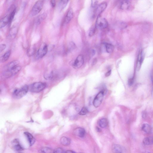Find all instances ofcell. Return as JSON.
Here are the masks:
<instances>
[{
  "instance_id": "cell-3",
  "label": "cell",
  "mask_w": 153,
  "mask_h": 153,
  "mask_svg": "<svg viewBox=\"0 0 153 153\" xmlns=\"http://www.w3.org/2000/svg\"><path fill=\"white\" fill-rule=\"evenodd\" d=\"M43 5V2L42 0H39L36 3L32 9L30 14V17L35 16L40 13L42 10Z\"/></svg>"
},
{
  "instance_id": "cell-18",
  "label": "cell",
  "mask_w": 153,
  "mask_h": 153,
  "mask_svg": "<svg viewBox=\"0 0 153 153\" xmlns=\"http://www.w3.org/2000/svg\"><path fill=\"white\" fill-rule=\"evenodd\" d=\"M9 16H6L1 20L0 22V28H2L5 27L7 24H9Z\"/></svg>"
},
{
  "instance_id": "cell-11",
  "label": "cell",
  "mask_w": 153,
  "mask_h": 153,
  "mask_svg": "<svg viewBox=\"0 0 153 153\" xmlns=\"http://www.w3.org/2000/svg\"><path fill=\"white\" fill-rule=\"evenodd\" d=\"M145 57V54L143 51H141L140 52L137 59L136 70L137 71H139L141 68L142 64L143 63Z\"/></svg>"
},
{
  "instance_id": "cell-29",
  "label": "cell",
  "mask_w": 153,
  "mask_h": 153,
  "mask_svg": "<svg viewBox=\"0 0 153 153\" xmlns=\"http://www.w3.org/2000/svg\"><path fill=\"white\" fill-rule=\"evenodd\" d=\"M16 12V9L14 8L9 16V24H10L11 23L14 19V17H15Z\"/></svg>"
},
{
  "instance_id": "cell-45",
  "label": "cell",
  "mask_w": 153,
  "mask_h": 153,
  "mask_svg": "<svg viewBox=\"0 0 153 153\" xmlns=\"http://www.w3.org/2000/svg\"><path fill=\"white\" fill-rule=\"evenodd\" d=\"M128 1H130V0H128Z\"/></svg>"
},
{
  "instance_id": "cell-7",
  "label": "cell",
  "mask_w": 153,
  "mask_h": 153,
  "mask_svg": "<svg viewBox=\"0 0 153 153\" xmlns=\"http://www.w3.org/2000/svg\"><path fill=\"white\" fill-rule=\"evenodd\" d=\"M21 68V66H18L12 69L5 71L3 73V76L5 78H9L15 75L20 71Z\"/></svg>"
},
{
  "instance_id": "cell-2",
  "label": "cell",
  "mask_w": 153,
  "mask_h": 153,
  "mask_svg": "<svg viewBox=\"0 0 153 153\" xmlns=\"http://www.w3.org/2000/svg\"><path fill=\"white\" fill-rule=\"evenodd\" d=\"M29 90V86L27 85L23 86L21 88L17 89L13 92V97L16 99H20L25 96Z\"/></svg>"
},
{
  "instance_id": "cell-36",
  "label": "cell",
  "mask_w": 153,
  "mask_h": 153,
  "mask_svg": "<svg viewBox=\"0 0 153 153\" xmlns=\"http://www.w3.org/2000/svg\"><path fill=\"white\" fill-rule=\"evenodd\" d=\"M6 46L5 44H1L0 46V51L1 52H2V51L6 49Z\"/></svg>"
},
{
  "instance_id": "cell-20",
  "label": "cell",
  "mask_w": 153,
  "mask_h": 153,
  "mask_svg": "<svg viewBox=\"0 0 153 153\" xmlns=\"http://www.w3.org/2000/svg\"><path fill=\"white\" fill-rule=\"evenodd\" d=\"M60 142L61 144L64 146H68L71 143V140L69 138L66 137H62L60 139Z\"/></svg>"
},
{
  "instance_id": "cell-22",
  "label": "cell",
  "mask_w": 153,
  "mask_h": 153,
  "mask_svg": "<svg viewBox=\"0 0 153 153\" xmlns=\"http://www.w3.org/2000/svg\"><path fill=\"white\" fill-rule=\"evenodd\" d=\"M18 29L16 27L12 28L10 30L9 33V36L11 38H14L18 32Z\"/></svg>"
},
{
  "instance_id": "cell-26",
  "label": "cell",
  "mask_w": 153,
  "mask_h": 153,
  "mask_svg": "<svg viewBox=\"0 0 153 153\" xmlns=\"http://www.w3.org/2000/svg\"><path fill=\"white\" fill-rule=\"evenodd\" d=\"M143 143L145 145L153 144V137L145 138L143 140Z\"/></svg>"
},
{
  "instance_id": "cell-28",
  "label": "cell",
  "mask_w": 153,
  "mask_h": 153,
  "mask_svg": "<svg viewBox=\"0 0 153 153\" xmlns=\"http://www.w3.org/2000/svg\"><path fill=\"white\" fill-rule=\"evenodd\" d=\"M42 153H50L54 152V150L51 148L48 147H43L41 148L40 151Z\"/></svg>"
},
{
  "instance_id": "cell-35",
  "label": "cell",
  "mask_w": 153,
  "mask_h": 153,
  "mask_svg": "<svg viewBox=\"0 0 153 153\" xmlns=\"http://www.w3.org/2000/svg\"><path fill=\"white\" fill-rule=\"evenodd\" d=\"M134 82V77L130 78L128 81V84L129 86H131L133 84Z\"/></svg>"
},
{
  "instance_id": "cell-37",
  "label": "cell",
  "mask_w": 153,
  "mask_h": 153,
  "mask_svg": "<svg viewBox=\"0 0 153 153\" xmlns=\"http://www.w3.org/2000/svg\"><path fill=\"white\" fill-rule=\"evenodd\" d=\"M51 4L53 7H55L56 5V0H51Z\"/></svg>"
},
{
  "instance_id": "cell-43",
  "label": "cell",
  "mask_w": 153,
  "mask_h": 153,
  "mask_svg": "<svg viewBox=\"0 0 153 153\" xmlns=\"http://www.w3.org/2000/svg\"><path fill=\"white\" fill-rule=\"evenodd\" d=\"M95 54V51L94 50H92V54L93 56Z\"/></svg>"
},
{
  "instance_id": "cell-14",
  "label": "cell",
  "mask_w": 153,
  "mask_h": 153,
  "mask_svg": "<svg viewBox=\"0 0 153 153\" xmlns=\"http://www.w3.org/2000/svg\"><path fill=\"white\" fill-rule=\"evenodd\" d=\"M24 134L26 138H27L29 142L30 146H31L33 145L35 141V140L34 137L32 134L28 132H25Z\"/></svg>"
},
{
  "instance_id": "cell-16",
  "label": "cell",
  "mask_w": 153,
  "mask_h": 153,
  "mask_svg": "<svg viewBox=\"0 0 153 153\" xmlns=\"http://www.w3.org/2000/svg\"><path fill=\"white\" fill-rule=\"evenodd\" d=\"M19 64V62L18 61L16 60L10 62L6 65L5 67V71L10 70L18 66Z\"/></svg>"
},
{
  "instance_id": "cell-13",
  "label": "cell",
  "mask_w": 153,
  "mask_h": 153,
  "mask_svg": "<svg viewBox=\"0 0 153 153\" xmlns=\"http://www.w3.org/2000/svg\"><path fill=\"white\" fill-rule=\"evenodd\" d=\"M73 134L81 138H83L85 135L86 131L83 128H78L74 129Z\"/></svg>"
},
{
  "instance_id": "cell-15",
  "label": "cell",
  "mask_w": 153,
  "mask_h": 153,
  "mask_svg": "<svg viewBox=\"0 0 153 153\" xmlns=\"http://www.w3.org/2000/svg\"><path fill=\"white\" fill-rule=\"evenodd\" d=\"M73 12L72 9H71L67 13L66 16L64 20V23L65 24H68L72 19L73 16Z\"/></svg>"
},
{
  "instance_id": "cell-25",
  "label": "cell",
  "mask_w": 153,
  "mask_h": 153,
  "mask_svg": "<svg viewBox=\"0 0 153 153\" xmlns=\"http://www.w3.org/2000/svg\"><path fill=\"white\" fill-rule=\"evenodd\" d=\"M11 54V51L10 50H9L7 51L4 55H3L1 58V61L2 62H4L7 61L10 57Z\"/></svg>"
},
{
  "instance_id": "cell-10",
  "label": "cell",
  "mask_w": 153,
  "mask_h": 153,
  "mask_svg": "<svg viewBox=\"0 0 153 153\" xmlns=\"http://www.w3.org/2000/svg\"><path fill=\"white\" fill-rule=\"evenodd\" d=\"M12 148L14 150L17 152H21L24 149L20 143L19 140L17 139H14L12 141Z\"/></svg>"
},
{
  "instance_id": "cell-19",
  "label": "cell",
  "mask_w": 153,
  "mask_h": 153,
  "mask_svg": "<svg viewBox=\"0 0 153 153\" xmlns=\"http://www.w3.org/2000/svg\"><path fill=\"white\" fill-rule=\"evenodd\" d=\"M69 0H58V7L60 10H63L66 7Z\"/></svg>"
},
{
  "instance_id": "cell-23",
  "label": "cell",
  "mask_w": 153,
  "mask_h": 153,
  "mask_svg": "<svg viewBox=\"0 0 153 153\" xmlns=\"http://www.w3.org/2000/svg\"><path fill=\"white\" fill-rule=\"evenodd\" d=\"M47 16L46 14H42L36 18L35 21V24L37 25L39 24L41 22L46 18Z\"/></svg>"
},
{
  "instance_id": "cell-33",
  "label": "cell",
  "mask_w": 153,
  "mask_h": 153,
  "mask_svg": "<svg viewBox=\"0 0 153 153\" xmlns=\"http://www.w3.org/2000/svg\"><path fill=\"white\" fill-rule=\"evenodd\" d=\"M69 49L71 50H73L76 49V46L75 44L73 42H71L69 44Z\"/></svg>"
},
{
  "instance_id": "cell-8",
  "label": "cell",
  "mask_w": 153,
  "mask_h": 153,
  "mask_svg": "<svg viewBox=\"0 0 153 153\" xmlns=\"http://www.w3.org/2000/svg\"><path fill=\"white\" fill-rule=\"evenodd\" d=\"M107 7V4L106 3H103L100 4L96 8L94 12V17H98L105 10Z\"/></svg>"
},
{
  "instance_id": "cell-42",
  "label": "cell",
  "mask_w": 153,
  "mask_h": 153,
  "mask_svg": "<svg viewBox=\"0 0 153 153\" xmlns=\"http://www.w3.org/2000/svg\"><path fill=\"white\" fill-rule=\"evenodd\" d=\"M151 80H152V82L153 84V71L151 75Z\"/></svg>"
},
{
  "instance_id": "cell-34",
  "label": "cell",
  "mask_w": 153,
  "mask_h": 153,
  "mask_svg": "<svg viewBox=\"0 0 153 153\" xmlns=\"http://www.w3.org/2000/svg\"><path fill=\"white\" fill-rule=\"evenodd\" d=\"M35 48L34 47H32L28 51V54L30 56H31L34 54L35 52Z\"/></svg>"
},
{
  "instance_id": "cell-39",
  "label": "cell",
  "mask_w": 153,
  "mask_h": 153,
  "mask_svg": "<svg viewBox=\"0 0 153 153\" xmlns=\"http://www.w3.org/2000/svg\"><path fill=\"white\" fill-rule=\"evenodd\" d=\"M97 61V59L96 58H94L93 60V62H92V65H94L96 64Z\"/></svg>"
},
{
  "instance_id": "cell-21",
  "label": "cell",
  "mask_w": 153,
  "mask_h": 153,
  "mask_svg": "<svg viewBox=\"0 0 153 153\" xmlns=\"http://www.w3.org/2000/svg\"><path fill=\"white\" fill-rule=\"evenodd\" d=\"M142 130L146 133L149 134L152 132V128L149 124H144L142 126Z\"/></svg>"
},
{
  "instance_id": "cell-24",
  "label": "cell",
  "mask_w": 153,
  "mask_h": 153,
  "mask_svg": "<svg viewBox=\"0 0 153 153\" xmlns=\"http://www.w3.org/2000/svg\"><path fill=\"white\" fill-rule=\"evenodd\" d=\"M108 121L107 119L103 118L100 120L99 122V125L100 127L102 128H105L107 127Z\"/></svg>"
},
{
  "instance_id": "cell-6",
  "label": "cell",
  "mask_w": 153,
  "mask_h": 153,
  "mask_svg": "<svg viewBox=\"0 0 153 153\" xmlns=\"http://www.w3.org/2000/svg\"><path fill=\"white\" fill-rule=\"evenodd\" d=\"M48 50L47 45L46 43L42 44L37 51L36 56L37 58L40 59L46 55Z\"/></svg>"
},
{
  "instance_id": "cell-1",
  "label": "cell",
  "mask_w": 153,
  "mask_h": 153,
  "mask_svg": "<svg viewBox=\"0 0 153 153\" xmlns=\"http://www.w3.org/2000/svg\"><path fill=\"white\" fill-rule=\"evenodd\" d=\"M46 87L45 83L37 82L31 84L29 86L30 91L33 93H38L44 90Z\"/></svg>"
},
{
  "instance_id": "cell-32",
  "label": "cell",
  "mask_w": 153,
  "mask_h": 153,
  "mask_svg": "<svg viewBox=\"0 0 153 153\" xmlns=\"http://www.w3.org/2000/svg\"><path fill=\"white\" fill-rule=\"evenodd\" d=\"M96 26L95 27H93L91 29L89 33V36L90 37H92L94 35L95 32H96Z\"/></svg>"
},
{
  "instance_id": "cell-30",
  "label": "cell",
  "mask_w": 153,
  "mask_h": 153,
  "mask_svg": "<svg viewBox=\"0 0 153 153\" xmlns=\"http://www.w3.org/2000/svg\"><path fill=\"white\" fill-rule=\"evenodd\" d=\"M88 112V109L86 107H84L82 108V110L79 113L80 115H84L87 114Z\"/></svg>"
},
{
  "instance_id": "cell-40",
  "label": "cell",
  "mask_w": 153,
  "mask_h": 153,
  "mask_svg": "<svg viewBox=\"0 0 153 153\" xmlns=\"http://www.w3.org/2000/svg\"><path fill=\"white\" fill-rule=\"evenodd\" d=\"M146 112H143L142 114V116L143 118H146Z\"/></svg>"
},
{
  "instance_id": "cell-17",
  "label": "cell",
  "mask_w": 153,
  "mask_h": 153,
  "mask_svg": "<svg viewBox=\"0 0 153 153\" xmlns=\"http://www.w3.org/2000/svg\"><path fill=\"white\" fill-rule=\"evenodd\" d=\"M112 150L114 152L121 153L124 152V148L119 145L114 144L112 147Z\"/></svg>"
},
{
  "instance_id": "cell-4",
  "label": "cell",
  "mask_w": 153,
  "mask_h": 153,
  "mask_svg": "<svg viewBox=\"0 0 153 153\" xmlns=\"http://www.w3.org/2000/svg\"><path fill=\"white\" fill-rule=\"evenodd\" d=\"M96 27L97 29H106L108 26V23L105 18L99 15L97 17L96 22Z\"/></svg>"
},
{
  "instance_id": "cell-5",
  "label": "cell",
  "mask_w": 153,
  "mask_h": 153,
  "mask_svg": "<svg viewBox=\"0 0 153 153\" xmlns=\"http://www.w3.org/2000/svg\"><path fill=\"white\" fill-rule=\"evenodd\" d=\"M104 95V92L102 90L96 95L93 101V105L95 107L98 108L100 106L103 99Z\"/></svg>"
},
{
  "instance_id": "cell-41",
  "label": "cell",
  "mask_w": 153,
  "mask_h": 153,
  "mask_svg": "<svg viewBox=\"0 0 153 153\" xmlns=\"http://www.w3.org/2000/svg\"><path fill=\"white\" fill-rule=\"evenodd\" d=\"M75 152L74 151L72 150H68L65 151V153H73Z\"/></svg>"
},
{
  "instance_id": "cell-27",
  "label": "cell",
  "mask_w": 153,
  "mask_h": 153,
  "mask_svg": "<svg viewBox=\"0 0 153 153\" xmlns=\"http://www.w3.org/2000/svg\"><path fill=\"white\" fill-rule=\"evenodd\" d=\"M105 47L107 52L110 53L113 52L114 50V46L113 45L109 43L105 44Z\"/></svg>"
},
{
  "instance_id": "cell-31",
  "label": "cell",
  "mask_w": 153,
  "mask_h": 153,
  "mask_svg": "<svg viewBox=\"0 0 153 153\" xmlns=\"http://www.w3.org/2000/svg\"><path fill=\"white\" fill-rule=\"evenodd\" d=\"M53 153H65V151L62 148H58L54 150Z\"/></svg>"
},
{
  "instance_id": "cell-9",
  "label": "cell",
  "mask_w": 153,
  "mask_h": 153,
  "mask_svg": "<svg viewBox=\"0 0 153 153\" xmlns=\"http://www.w3.org/2000/svg\"><path fill=\"white\" fill-rule=\"evenodd\" d=\"M84 62V56L82 54L78 56L75 60L73 64V66L75 68H79L83 65Z\"/></svg>"
},
{
  "instance_id": "cell-12",
  "label": "cell",
  "mask_w": 153,
  "mask_h": 153,
  "mask_svg": "<svg viewBox=\"0 0 153 153\" xmlns=\"http://www.w3.org/2000/svg\"><path fill=\"white\" fill-rule=\"evenodd\" d=\"M130 1L128 0H120L118 3V7L122 10H127L130 7Z\"/></svg>"
},
{
  "instance_id": "cell-44",
  "label": "cell",
  "mask_w": 153,
  "mask_h": 153,
  "mask_svg": "<svg viewBox=\"0 0 153 153\" xmlns=\"http://www.w3.org/2000/svg\"><path fill=\"white\" fill-rule=\"evenodd\" d=\"M12 1H15V0H12Z\"/></svg>"
},
{
  "instance_id": "cell-38",
  "label": "cell",
  "mask_w": 153,
  "mask_h": 153,
  "mask_svg": "<svg viewBox=\"0 0 153 153\" xmlns=\"http://www.w3.org/2000/svg\"><path fill=\"white\" fill-rule=\"evenodd\" d=\"M111 70H109V71L107 72L105 74V75L106 77H108V76H110V75L111 74Z\"/></svg>"
}]
</instances>
